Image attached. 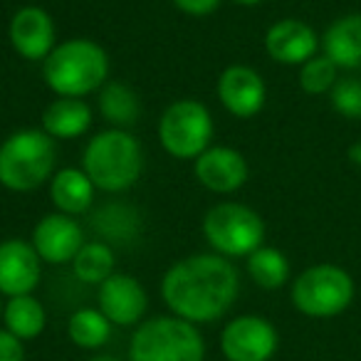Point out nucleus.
<instances>
[{
  "label": "nucleus",
  "mask_w": 361,
  "mask_h": 361,
  "mask_svg": "<svg viewBox=\"0 0 361 361\" xmlns=\"http://www.w3.org/2000/svg\"><path fill=\"white\" fill-rule=\"evenodd\" d=\"M0 361H25L23 341L16 339L8 329H0Z\"/></svg>",
  "instance_id": "cd10ccee"
},
{
  "label": "nucleus",
  "mask_w": 361,
  "mask_h": 361,
  "mask_svg": "<svg viewBox=\"0 0 361 361\" xmlns=\"http://www.w3.org/2000/svg\"><path fill=\"white\" fill-rule=\"evenodd\" d=\"M99 312L116 326H131L146 314L149 297L136 277L114 272L99 285Z\"/></svg>",
  "instance_id": "4468645a"
},
{
  "label": "nucleus",
  "mask_w": 361,
  "mask_h": 361,
  "mask_svg": "<svg viewBox=\"0 0 361 361\" xmlns=\"http://www.w3.org/2000/svg\"><path fill=\"white\" fill-rule=\"evenodd\" d=\"M280 336L272 322L257 314H243L228 322L221 334V351L228 361H270Z\"/></svg>",
  "instance_id": "1a4fd4ad"
},
{
  "label": "nucleus",
  "mask_w": 361,
  "mask_h": 361,
  "mask_svg": "<svg viewBox=\"0 0 361 361\" xmlns=\"http://www.w3.org/2000/svg\"><path fill=\"white\" fill-rule=\"evenodd\" d=\"M92 126V106L80 97H57L42 111V131L52 139L70 141L87 134Z\"/></svg>",
  "instance_id": "6ab92c4d"
},
{
  "label": "nucleus",
  "mask_w": 361,
  "mask_h": 361,
  "mask_svg": "<svg viewBox=\"0 0 361 361\" xmlns=\"http://www.w3.org/2000/svg\"><path fill=\"white\" fill-rule=\"evenodd\" d=\"M42 77L57 97H87L102 90L109 77V55L87 37L57 42L42 62Z\"/></svg>",
  "instance_id": "f03ea898"
},
{
  "label": "nucleus",
  "mask_w": 361,
  "mask_h": 361,
  "mask_svg": "<svg viewBox=\"0 0 361 361\" xmlns=\"http://www.w3.org/2000/svg\"><path fill=\"white\" fill-rule=\"evenodd\" d=\"M213 116L206 104L196 99H178L166 106L159 119V141L173 159L196 161L211 149Z\"/></svg>",
  "instance_id": "6e6552de"
},
{
  "label": "nucleus",
  "mask_w": 361,
  "mask_h": 361,
  "mask_svg": "<svg viewBox=\"0 0 361 361\" xmlns=\"http://www.w3.org/2000/svg\"><path fill=\"white\" fill-rule=\"evenodd\" d=\"M206 341L196 324L180 317H154L134 331L129 361H203Z\"/></svg>",
  "instance_id": "39448f33"
},
{
  "label": "nucleus",
  "mask_w": 361,
  "mask_h": 361,
  "mask_svg": "<svg viewBox=\"0 0 361 361\" xmlns=\"http://www.w3.org/2000/svg\"><path fill=\"white\" fill-rule=\"evenodd\" d=\"M90 361H119V359H114V356H94V359H90Z\"/></svg>",
  "instance_id": "7c9ffc66"
},
{
  "label": "nucleus",
  "mask_w": 361,
  "mask_h": 361,
  "mask_svg": "<svg viewBox=\"0 0 361 361\" xmlns=\"http://www.w3.org/2000/svg\"><path fill=\"white\" fill-rule=\"evenodd\" d=\"M265 50L280 65L302 67L317 55L319 37L307 23L297 20V18H285V20L270 25V30L265 32Z\"/></svg>",
  "instance_id": "dca6fc26"
},
{
  "label": "nucleus",
  "mask_w": 361,
  "mask_h": 361,
  "mask_svg": "<svg viewBox=\"0 0 361 361\" xmlns=\"http://www.w3.org/2000/svg\"><path fill=\"white\" fill-rule=\"evenodd\" d=\"M97 186L82 169H60L50 178V201L57 213L65 216H82L94 203Z\"/></svg>",
  "instance_id": "f3484780"
},
{
  "label": "nucleus",
  "mask_w": 361,
  "mask_h": 361,
  "mask_svg": "<svg viewBox=\"0 0 361 361\" xmlns=\"http://www.w3.org/2000/svg\"><path fill=\"white\" fill-rule=\"evenodd\" d=\"M32 247L37 250L42 262L65 265L77 257L85 245V233L80 223L65 213H47L32 228Z\"/></svg>",
  "instance_id": "9b49d317"
},
{
  "label": "nucleus",
  "mask_w": 361,
  "mask_h": 361,
  "mask_svg": "<svg viewBox=\"0 0 361 361\" xmlns=\"http://www.w3.org/2000/svg\"><path fill=\"white\" fill-rule=\"evenodd\" d=\"M247 275L262 290H280L290 280V260L277 247H257L252 255H247Z\"/></svg>",
  "instance_id": "4be33fe9"
},
{
  "label": "nucleus",
  "mask_w": 361,
  "mask_h": 361,
  "mask_svg": "<svg viewBox=\"0 0 361 361\" xmlns=\"http://www.w3.org/2000/svg\"><path fill=\"white\" fill-rule=\"evenodd\" d=\"M116 255L106 243H85L77 257L72 260V270H75L77 280L85 285H102L114 275Z\"/></svg>",
  "instance_id": "5701e85b"
},
{
  "label": "nucleus",
  "mask_w": 361,
  "mask_h": 361,
  "mask_svg": "<svg viewBox=\"0 0 361 361\" xmlns=\"http://www.w3.org/2000/svg\"><path fill=\"white\" fill-rule=\"evenodd\" d=\"M240 280L228 257L198 252L171 265L161 280L164 302L176 317L191 324L216 322L235 305Z\"/></svg>",
  "instance_id": "f257e3e1"
},
{
  "label": "nucleus",
  "mask_w": 361,
  "mask_h": 361,
  "mask_svg": "<svg viewBox=\"0 0 361 361\" xmlns=\"http://www.w3.org/2000/svg\"><path fill=\"white\" fill-rule=\"evenodd\" d=\"M349 159L354 161V164L359 166V171H361V141H359V144H354V146H351V151H349Z\"/></svg>",
  "instance_id": "c85d7f7f"
},
{
  "label": "nucleus",
  "mask_w": 361,
  "mask_h": 361,
  "mask_svg": "<svg viewBox=\"0 0 361 361\" xmlns=\"http://www.w3.org/2000/svg\"><path fill=\"white\" fill-rule=\"evenodd\" d=\"M218 99L238 119H252L265 106L267 87L260 72L247 65H231L218 77Z\"/></svg>",
  "instance_id": "ddd939ff"
},
{
  "label": "nucleus",
  "mask_w": 361,
  "mask_h": 361,
  "mask_svg": "<svg viewBox=\"0 0 361 361\" xmlns=\"http://www.w3.org/2000/svg\"><path fill=\"white\" fill-rule=\"evenodd\" d=\"M42 277V260L32 243L20 238L0 243V295H32Z\"/></svg>",
  "instance_id": "f8f14e48"
},
{
  "label": "nucleus",
  "mask_w": 361,
  "mask_h": 361,
  "mask_svg": "<svg viewBox=\"0 0 361 361\" xmlns=\"http://www.w3.org/2000/svg\"><path fill=\"white\" fill-rule=\"evenodd\" d=\"M180 13H186L191 18H206L218 11L221 0H171Z\"/></svg>",
  "instance_id": "bb28decb"
},
{
  "label": "nucleus",
  "mask_w": 361,
  "mask_h": 361,
  "mask_svg": "<svg viewBox=\"0 0 361 361\" xmlns=\"http://www.w3.org/2000/svg\"><path fill=\"white\" fill-rule=\"evenodd\" d=\"M99 111L114 129L129 126L139 121L141 114V102L136 92L124 82H106L99 90Z\"/></svg>",
  "instance_id": "412c9836"
},
{
  "label": "nucleus",
  "mask_w": 361,
  "mask_h": 361,
  "mask_svg": "<svg viewBox=\"0 0 361 361\" xmlns=\"http://www.w3.org/2000/svg\"><path fill=\"white\" fill-rule=\"evenodd\" d=\"M8 37L13 50L27 62H45L57 47L55 20L45 8L37 6H25L13 16Z\"/></svg>",
  "instance_id": "9d476101"
},
{
  "label": "nucleus",
  "mask_w": 361,
  "mask_h": 361,
  "mask_svg": "<svg viewBox=\"0 0 361 361\" xmlns=\"http://www.w3.org/2000/svg\"><path fill=\"white\" fill-rule=\"evenodd\" d=\"M329 94L336 114L346 116V119H361V80H354V77L336 80Z\"/></svg>",
  "instance_id": "a878e982"
},
{
  "label": "nucleus",
  "mask_w": 361,
  "mask_h": 361,
  "mask_svg": "<svg viewBox=\"0 0 361 361\" xmlns=\"http://www.w3.org/2000/svg\"><path fill=\"white\" fill-rule=\"evenodd\" d=\"M193 173L213 193H235L245 186L250 169L245 156L231 146H211L196 159Z\"/></svg>",
  "instance_id": "2eb2a0df"
},
{
  "label": "nucleus",
  "mask_w": 361,
  "mask_h": 361,
  "mask_svg": "<svg viewBox=\"0 0 361 361\" xmlns=\"http://www.w3.org/2000/svg\"><path fill=\"white\" fill-rule=\"evenodd\" d=\"M55 139L42 129L13 131L0 144V183L8 191L27 193L55 176Z\"/></svg>",
  "instance_id": "20e7f679"
},
{
  "label": "nucleus",
  "mask_w": 361,
  "mask_h": 361,
  "mask_svg": "<svg viewBox=\"0 0 361 361\" xmlns=\"http://www.w3.org/2000/svg\"><path fill=\"white\" fill-rule=\"evenodd\" d=\"M203 235L208 245L223 257H247L262 247L265 223L245 203H218L203 218Z\"/></svg>",
  "instance_id": "0eeeda50"
},
{
  "label": "nucleus",
  "mask_w": 361,
  "mask_h": 361,
  "mask_svg": "<svg viewBox=\"0 0 361 361\" xmlns=\"http://www.w3.org/2000/svg\"><path fill=\"white\" fill-rule=\"evenodd\" d=\"M238 6H260V3H265V0H235Z\"/></svg>",
  "instance_id": "c756f323"
},
{
  "label": "nucleus",
  "mask_w": 361,
  "mask_h": 361,
  "mask_svg": "<svg viewBox=\"0 0 361 361\" xmlns=\"http://www.w3.org/2000/svg\"><path fill=\"white\" fill-rule=\"evenodd\" d=\"M0 314H3V302H0Z\"/></svg>",
  "instance_id": "2f4dec72"
},
{
  "label": "nucleus",
  "mask_w": 361,
  "mask_h": 361,
  "mask_svg": "<svg viewBox=\"0 0 361 361\" xmlns=\"http://www.w3.org/2000/svg\"><path fill=\"white\" fill-rule=\"evenodd\" d=\"M297 80H300L302 92H307V94H326V92L334 90L336 80H339V67L326 55H314L300 67V77Z\"/></svg>",
  "instance_id": "393cba45"
},
{
  "label": "nucleus",
  "mask_w": 361,
  "mask_h": 361,
  "mask_svg": "<svg viewBox=\"0 0 361 361\" xmlns=\"http://www.w3.org/2000/svg\"><path fill=\"white\" fill-rule=\"evenodd\" d=\"M144 169L141 144L124 129H106L92 136L82 156V171L90 176L97 191H129Z\"/></svg>",
  "instance_id": "7ed1b4c3"
},
{
  "label": "nucleus",
  "mask_w": 361,
  "mask_h": 361,
  "mask_svg": "<svg viewBox=\"0 0 361 361\" xmlns=\"http://www.w3.org/2000/svg\"><path fill=\"white\" fill-rule=\"evenodd\" d=\"M322 47L339 70H361V13L331 23L322 37Z\"/></svg>",
  "instance_id": "a211bd4d"
},
{
  "label": "nucleus",
  "mask_w": 361,
  "mask_h": 361,
  "mask_svg": "<svg viewBox=\"0 0 361 361\" xmlns=\"http://www.w3.org/2000/svg\"><path fill=\"white\" fill-rule=\"evenodd\" d=\"M67 334H70L72 344H77L80 349H99L109 341L111 322L94 307H85L70 317Z\"/></svg>",
  "instance_id": "b1692460"
},
{
  "label": "nucleus",
  "mask_w": 361,
  "mask_h": 361,
  "mask_svg": "<svg viewBox=\"0 0 361 361\" xmlns=\"http://www.w3.org/2000/svg\"><path fill=\"white\" fill-rule=\"evenodd\" d=\"M354 300V280L339 265H312L300 272L292 285V305L312 319H329L349 310Z\"/></svg>",
  "instance_id": "423d86ee"
},
{
  "label": "nucleus",
  "mask_w": 361,
  "mask_h": 361,
  "mask_svg": "<svg viewBox=\"0 0 361 361\" xmlns=\"http://www.w3.org/2000/svg\"><path fill=\"white\" fill-rule=\"evenodd\" d=\"M3 319H6V329L20 341L40 336L47 324L45 307L32 295L11 297L8 305L3 307Z\"/></svg>",
  "instance_id": "aec40b11"
}]
</instances>
